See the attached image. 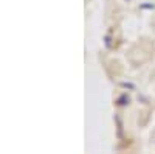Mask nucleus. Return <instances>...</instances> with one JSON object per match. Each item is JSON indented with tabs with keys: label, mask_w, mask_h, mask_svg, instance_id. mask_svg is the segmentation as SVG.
Returning <instances> with one entry per match:
<instances>
[{
	"label": "nucleus",
	"mask_w": 155,
	"mask_h": 154,
	"mask_svg": "<svg viewBox=\"0 0 155 154\" xmlns=\"http://www.w3.org/2000/svg\"><path fill=\"white\" fill-rule=\"evenodd\" d=\"M123 101H130V100H129L127 95H123V97H120L118 100H116V104L118 106H126V103H123Z\"/></svg>",
	"instance_id": "1"
}]
</instances>
